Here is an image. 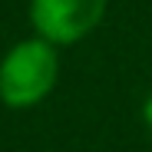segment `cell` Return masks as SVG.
I'll list each match as a JSON object with an SVG mask.
<instances>
[{
	"mask_svg": "<svg viewBox=\"0 0 152 152\" xmlns=\"http://www.w3.org/2000/svg\"><path fill=\"white\" fill-rule=\"evenodd\" d=\"M56 50L50 40H23L0 60V99L10 109H30L56 83Z\"/></svg>",
	"mask_w": 152,
	"mask_h": 152,
	"instance_id": "cell-1",
	"label": "cell"
},
{
	"mask_svg": "<svg viewBox=\"0 0 152 152\" xmlns=\"http://www.w3.org/2000/svg\"><path fill=\"white\" fill-rule=\"evenodd\" d=\"M109 0H30V20L43 40L66 46L99 27Z\"/></svg>",
	"mask_w": 152,
	"mask_h": 152,
	"instance_id": "cell-2",
	"label": "cell"
},
{
	"mask_svg": "<svg viewBox=\"0 0 152 152\" xmlns=\"http://www.w3.org/2000/svg\"><path fill=\"white\" fill-rule=\"evenodd\" d=\"M142 119H145V122L152 126V96L145 99V106H142Z\"/></svg>",
	"mask_w": 152,
	"mask_h": 152,
	"instance_id": "cell-3",
	"label": "cell"
}]
</instances>
